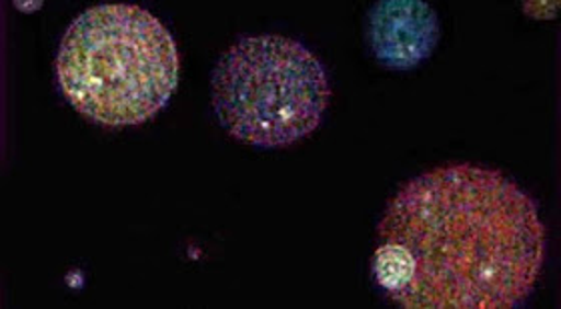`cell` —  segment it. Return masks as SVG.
Listing matches in <instances>:
<instances>
[{
  "instance_id": "obj_1",
  "label": "cell",
  "mask_w": 561,
  "mask_h": 309,
  "mask_svg": "<svg viewBox=\"0 0 561 309\" xmlns=\"http://www.w3.org/2000/svg\"><path fill=\"white\" fill-rule=\"evenodd\" d=\"M377 233L415 258L393 301L408 309H514L538 286L546 227L538 203L502 171L471 163L411 179Z\"/></svg>"
},
{
  "instance_id": "obj_2",
  "label": "cell",
  "mask_w": 561,
  "mask_h": 309,
  "mask_svg": "<svg viewBox=\"0 0 561 309\" xmlns=\"http://www.w3.org/2000/svg\"><path fill=\"white\" fill-rule=\"evenodd\" d=\"M55 67L70 105L106 127L152 119L179 83L173 36L135 4L82 12L62 36Z\"/></svg>"
},
{
  "instance_id": "obj_3",
  "label": "cell",
  "mask_w": 561,
  "mask_h": 309,
  "mask_svg": "<svg viewBox=\"0 0 561 309\" xmlns=\"http://www.w3.org/2000/svg\"><path fill=\"white\" fill-rule=\"evenodd\" d=\"M222 129L253 147H285L316 131L331 101L328 72L301 43L245 36L227 48L210 79Z\"/></svg>"
},
{
  "instance_id": "obj_4",
  "label": "cell",
  "mask_w": 561,
  "mask_h": 309,
  "mask_svg": "<svg viewBox=\"0 0 561 309\" xmlns=\"http://www.w3.org/2000/svg\"><path fill=\"white\" fill-rule=\"evenodd\" d=\"M439 36L437 12L420 0H381L367 16L375 60L391 71H410L430 59Z\"/></svg>"
},
{
  "instance_id": "obj_5",
  "label": "cell",
  "mask_w": 561,
  "mask_h": 309,
  "mask_svg": "<svg viewBox=\"0 0 561 309\" xmlns=\"http://www.w3.org/2000/svg\"><path fill=\"white\" fill-rule=\"evenodd\" d=\"M374 277L393 298L410 287L415 277V258L411 251L393 241H386L374 255Z\"/></svg>"
}]
</instances>
